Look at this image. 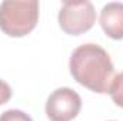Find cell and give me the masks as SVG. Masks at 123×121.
I'll use <instances>...</instances> for the list:
<instances>
[{
	"instance_id": "obj_1",
	"label": "cell",
	"mask_w": 123,
	"mask_h": 121,
	"mask_svg": "<svg viewBox=\"0 0 123 121\" xmlns=\"http://www.w3.org/2000/svg\"><path fill=\"white\" fill-rule=\"evenodd\" d=\"M69 68L72 77L83 87L99 94L109 93L115 77V66L102 46L85 43L76 47L70 56Z\"/></svg>"
},
{
	"instance_id": "obj_2",
	"label": "cell",
	"mask_w": 123,
	"mask_h": 121,
	"mask_svg": "<svg viewBox=\"0 0 123 121\" xmlns=\"http://www.w3.org/2000/svg\"><path fill=\"white\" fill-rule=\"evenodd\" d=\"M39 22L37 0H6L0 3V30L9 37H23Z\"/></svg>"
},
{
	"instance_id": "obj_3",
	"label": "cell",
	"mask_w": 123,
	"mask_h": 121,
	"mask_svg": "<svg viewBox=\"0 0 123 121\" xmlns=\"http://www.w3.org/2000/svg\"><path fill=\"white\" fill-rule=\"evenodd\" d=\"M57 22L66 34L80 36L96 23L94 6L89 0H64L57 14Z\"/></svg>"
},
{
	"instance_id": "obj_4",
	"label": "cell",
	"mask_w": 123,
	"mask_h": 121,
	"mask_svg": "<svg viewBox=\"0 0 123 121\" xmlns=\"http://www.w3.org/2000/svg\"><path fill=\"white\" fill-rule=\"evenodd\" d=\"M82 110V97L69 87H59L46 101V116L50 121H72Z\"/></svg>"
},
{
	"instance_id": "obj_5",
	"label": "cell",
	"mask_w": 123,
	"mask_h": 121,
	"mask_svg": "<svg viewBox=\"0 0 123 121\" xmlns=\"http://www.w3.org/2000/svg\"><path fill=\"white\" fill-rule=\"evenodd\" d=\"M100 26L105 34L113 40L123 38V3L110 1L100 10Z\"/></svg>"
},
{
	"instance_id": "obj_6",
	"label": "cell",
	"mask_w": 123,
	"mask_h": 121,
	"mask_svg": "<svg viewBox=\"0 0 123 121\" xmlns=\"http://www.w3.org/2000/svg\"><path fill=\"white\" fill-rule=\"evenodd\" d=\"M0 121H33V120L25 111L12 108V110H7V111L0 114Z\"/></svg>"
},
{
	"instance_id": "obj_7",
	"label": "cell",
	"mask_w": 123,
	"mask_h": 121,
	"mask_svg": "<svg viewBox=\"0 0 123 121\" xmlns=\"http://www.w3.org/2000/svg\"><path fill=\"white\" fill-rule=\"evenodd\" d=\"M12 95H13V90H12L10 84L0 78V105L6 104L12 98Z\"/></svg>"
},
{
	"instance_id": "obj_8",
	"label": "cell",
	"mask_w": 123,
	"mask_h": 121,
	"mask_svg": "<svg viewBox=\"0 0 123 121\" xmlns=\"http://www.w3.org/2000/svg\"><path fill=\"white\" fill-rule=\"evenodd\" d=\"M109 121H115V120H109Z\"/></svg>"
}]
</instances>
